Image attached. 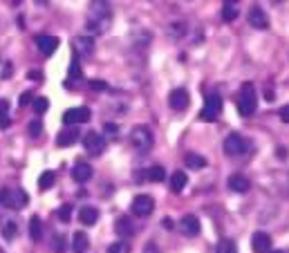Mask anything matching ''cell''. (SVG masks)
<instances>
[{
    "instance_id": "obj_41",
    "label": "cell",
    "mask_w": 289,
    "mask_h": 253,
    "mask_svg": "<svg viewBox=\"0 0 289 253\" xmlns=\"http://www.w3.org/2000/svg\"><path fill=\"white\" fill-rule=\"evenodd\" d=\"M141 253H162V251H159V246L155 244V242H148V244L143 246V251H141Z\"/></svg>"
},
{
    "instance_id": "obj_5",
    "label": "cell",
    "mask_w": 289,
    "mask_h": 253,
    "mask_svg": "<svg viewBox=\"0 0 289 253\" xmlns=\"http://www.w3.org/2000/svg\"><path fill=\"white\" fill-rule=\"evenodd\" d=\"M222 112V96L218 92H211V94H206V101H204V108H202V117L204 121H215V119L220 117Z\"/></svg>"
},
{
    "instance_id": "obj_10",
    "label": "cell",
    "mask_w": 289,
    "mask_h": 253,
    "mask_svg": "<svg viewBox=\"0 0 289 253\" xmlns=\"http://www.w3.org/2000/svg\"><path fill=\"white\" fill-rule=\"evenodd\" d=\"M72 47H74L76 59H83V56H90L94 52V40H92V36H76L72 40Z\"/></svg>"
},
{
    "instance_id": "obj_9",
    "label": "cell",
    "mask_w": 289,
    "mask_h": 253,
    "mask_svg": "<svg viewBox=\"0 0 289 253\" xmlns=\"http://www.w3.org/2000/svg\"><path fill=\"white\" fill-rule=\"evenodd\" d=\"M247 20H249V25L254 29H267V27H269V16L265 14V9H262L260 5H254V7L249 9V16H247Z\"/></svg>"
},
{
    "instance_id": "obj_29",
    "label": "cell",
    "mask_w": 289,
    "mask_h": 253,
    "mask_svg": "<svg viewBox=\"0 0 289 253\" xmlns=\"http://www.w3.org/2000/svg\"><path fill=\"white\" fill-rule=\"evenodd\" d=\"M238 14H240L238 5H224V7H222V18H224V23H233V20L238 18Z\"/></svg>"
},
{
    "instance_id": "obj_44",
    "label": "cell",
    "mask_w": 289,
    "mask_h": 253,
    "mask_svg": "<svg viewBox=\"0 0 289 253\" xmlns=\"http://www.w3.org/2000/svg\"><path fill=\"white\" fill-rule=\"evenodd\" d=\"M40 76H43L40 72H29V79L32 81H40Z\"/></svg>"
},
{
    "instance_id": "obj_2",
    "label": "cell",
    "mask_w": 289,
    "mask_h": 253,
    "mask_svg": "<svg viewBox=\"0 0 289 253\" xmlns=\"http://www.w3.org/2000/svg\"><path fill=\"white\" fill-rule=\"evenodd\" d=\"M153 132L148 126H135L130 132V143L137 153H148L153 148Z\"/></svg>"
},
{
    "instance_id": "obj_14",
    "label": "cell",
    "mask_w": 289,
    "mask_h": 253,
    "mask_svg": "<svg viewBox=\"0 0 289 253\" xmlns=\"http://www.w3.org/2000/svg\"><path fill=\"white\" fill-rule=\"evenodd\" d=\"M251 246H254L256 253H269L271 251V237L269 233H265V231H258L251 237Z\"/></svg>"
},
{
    "instance_id": "obj_8",
    "label": "cell",
    "mask_w": 289,
    "mask_h": 253,
    "mask_svg": "<svg viewBox=\"0 0 289 253\" xmlns=\"http://www.w3.org/2000/svg\"><path fill=\"white\" fill-rule=\"evenodd\" d=\"M90 20H110V0H90Z\"/></svg>"
},
{
    "instance_id": "obj_38",
    "label": "cell",
    "mask_w": 289,
    "mask_h": 253,
    "mask_svg": "<svg viewBox=\"0 0 289 253\" xmlns=\"http://www.w3.org/2000/svg\"><path fill=\"white\" fill-rule=\"evenodd\" d=\"M40 132H43V123L34 119V121L29 123V135H32V137H40Z\"/></svg>"
},
{
    "instance_id": "obj_26",
    "label": "cell",
    "mask_w": 289,
    "mask_h": 253,
    "mask_svg": "<svg viewBox=\"0 0 289 253\" xmlns=\"http://www.w3.org/2000/svg\"><path fill=\"white\" fill-rule=\"evenodd\" d=\"M29 237L34 242H38L43 237V222H40V218H36V215L29 220Z\"/></svg>"
},
{
    "instance_id": "obj_20",
    "label": "cell",
    "mask_w": 289,
    "mask_h": 253,
    "mask_svg": "<svg viewBox=\"0 0 289 253\" xmlns=\"http://www.w3.org/2000/svg\"><path fill=\"white\" fill-rule=\"evenodd\" d=\"M87 246H90V237H87L83 231H76V233L72 235V251L74 253H85Z\"/></svg>"
},
{
    "instance_id": "obj_43",
    "label": "cell",
    "mask_w": 289,
    "mask_h": 253,
    "mask_svg": "<svg viewBox=\"0 0 289 253\" xmlns=\"http://www.w3.org/2000/svg\"><path fill=\"white\" fill-rule=\"evenodd\" d=\"M265 99H267V101H273V99H276V94H273V92L269 90V87H267V90H265Z\"/></svg>"
},
{
    "instance_id": "obj_47",
    "label": "cell",
    "mask_w": 289,
    "mask_h": 253,
    "mask_svg": "<svg viewBox=\"0 0 289 253\" xmlns=\"http://www.w3.org/2000/svg\"><path fill=\"white\" fill-rule=\"evenodd\" d=\"M273 3H285V0H273Z\"/></svg>"
},
{
    "instance_id": "obj_35",
    "label": "cell",
    "mask_w": 289,
    "mask_h": 253,
    "mask_svg": "<svg viewBox=\"0 0 289 253\" xmlns=\"http://www.w3.org/2000/svg\"><path fill=\"white\" fill-rule=\"evenodd\" d=\"M52 251L54 253H63L65 251V237L63 235H54V240H52Z\"/></svg>"
},
{
    "instance_id": "obj_16",
    "label": "cell",
    "mask_w": 289,
    "mask_h": 253,
    "mask_svg": "<svg viewBox=\"0 0 289 253\" xmlns=\"http://www.w3.org/2000/svg\"><path fill=\"white\" fill-rule=\"evenodd\" d=\"M36 47L43 52L45 56H50V54H54V52H56V47H59V38H56V36L43 34V36H38V38H36Z\"/></svg>"
},
{
    "instance_id": "obj_17",
    "label": "cell",
    "mask_w": 289,
    "mask_h": 253,
    "mask_svg": "<svg viewBox=\"0 0 289 253\" xmlns=\"http://www.w3.org/2000/svg\"><path fill=\"white\" fill-rule=\"evenodd\" d=\"M92 175H94V170H92V166L85 162H79L74 168H72V177H74V182H79V184L90 182Z\"/></svg>"
},
{
    "instance_id": "obj_22",
    "label": "cell",
    "mask_w": 289,
    "mask_h": 253,
    "mask_svg": "<svg viewBox=\"0 0 289 253\" xmlns=\"http://www.w3.org/2000/svg\"><path fill=\"white\" fill-rule=\"evenodd\" d=\"M79 220H81V224H85V226L97 224V220H99V211H97L94 206H83V209L79 211Z\"/></svg>"
},
{
    "instance_id": "obj_42",
    "label": "cell",
    "mask_w": 289,
    "mask_h": 253,
    "mask_svg": "<svg viewBox=\"0 0 289 253\" xmlns=\"http://www.w3.org/2000/svg\"><path fill=\"white\" fill-rule=\"evenodd\" d=\"M280 121L282 123H289V106L280 108Z\"/></svg>"
},
{
    "instance_id": "obj_45",
    "label": "cell",
    "mask_w": 289,
    "mask_h": 253,
    "mask_svg": "<svg viewBox=\"0 0 289 253\" xmlns=\"http://www.w3.org/2000/svg\"><path fill=\"white\" fill-rule=\"evenodd\" d=\"M20 3H23V0H7V5H12V7H18Z\"/></svg>"
},
{
    "instance_id": "obj_27",
    "label": "cell",
    "mask_w": 289,
    "mask_h": 253,
    "mask_svg": "<svg viewBox=\"0 0 289 253\" xmlns=\"http://www.w3.org/2000/svg\"><path fill=\"white\" fill-rule=\"evenodd\" d=\"M146 177L151 179V182L159 184V182H164V179H166V170H164V166H151V168L146 170Z\"/></svg>"
},
{
    "instance_id": "obj_46",
    "label": "cell",
    "mask_w": 289,
    "mask_h": 253,
    "mask_svg": "<svg viewBox=\"0 0 289 253\" xmlns=\"http://www.w3.org/2000/svg\"><path fill=\"white\" fill-rule=\"evenodd\" d=\"M224 5H238V0H224Z\"/></svg>"
},
{
    "instance_id": "obj_13",
    "label": "cell",
    "mask_w": 289,
    "mask_h": 253,
    "mask_svg": "<svg viewBox=\"0 0 289 253\" xmlns=\"http://www.w3.org/2000/svg\"><path fill=\"white\" fill-rule=\"evenodd\" d=\"M179 231H182L184 235H188V237H195L200 233V220L195 218V215H184L182 220H179Z\"/></svg>"
},
{
    "instance_id": "obj_37",
    "label": "cell",
    "mask_w": 289,
    "mask_h": 253,
    "mask_svg": "<svg viewBox=\"0 0 289 253\" xmlns=\"http://www.w3.org/2000/svg\"><path fill=\"white\" fill-rule=\"evenodd\" d=\"M103 132H106V137L115 139L119 135V128H117V123H106V126H103Z\"/></svg>"
},
{
    "instance_id": "obj_48",
    "label": "cell",
    "mask_w": 289,
    "mask_h": 253,
    "mask_svg": "<svg viewBox=\"0 0 289 253\" xmlns=\"http://www.w3.org/2000/svg\"><path fill=\"white\" fill-rule=\"evenodd\" d=\"M269 253H282V251H269Z\"/></svg>"
},
{
    "instance_id": "obj_23",
    "label": "cell",
    "mask_w": 289,
    "mask_h": 253,
    "mask_svg": "<svg viewBox=\"0 0 289 253\" xmlns=\"http://www.w3.org/2000/svg\"><path fill=\"white\" fill-rule=\"evenodd\" d=\"M186 32H188V25L184 23V20H173V23H168L170 38H182V36H186Z\"/></svg>"
},
{
    "instance_id": "obj_18",
    "label": "cell",
    "mask_w": 289,
    "mask_h": 253,
    "mask_svg": "<svg viewBox=\"0 0 289 253\" xmlns=\"http://www.w3.org/2000/svg\"><path fill=\"white\" fill-rule=\"evenodd\" d=\"M229 188L233 190V193H247V190L251 188V182L245 177V175L235 173V175H231L229 177Z\"/></svg>"
},
{
    "instance_id": "obj_33",
    "label": "cell",
    "mask_w": 289,
    "mask_h": 253,
    "mask_svg": "<svg viewBox=\"0 0 289 253\" xmlns=\"http://www.w3.org/2000/svg\"><path fill=\"white\" fill-rule=\"evenodd\" d=\"M34 112L36 115H43V112H47V108H50V101L45 99V96H38V99H34Z\"/></svg>"
},
{
    "instance_id": "obj_6",
    "label": "cell",
    "mask_w": 289,
    "mask_h": 253,
    "mask_svg": "<svg viewBox=\"0 0 289 253\" xmlns=\"http://www.w3.org/2000/svg\"><path fill=\"white\" fill-rule=\"evenodd\" d=\"M132 213L137 215V218H148V215L155 211V199L151 195H137L135 199H132Z\"/></svg>"
},
{
    "instance_id": "obj_36",
    "label": "cell",
    "mask_w": 289,
    "mask_h": 253,
    "mask_svg": "<svg viewBox=\"0 0 289 253\" xmlns=\"http://www.w3.org/2000/svg\"><path fill=\"white\" fill-rule=\"evenodd\" d=\"M70 79L72 81H81V65H79V61H72L70 63Z\"/></svg>"
},
{
    "instance_id": "obj_19",
    "label": "cell",
    "mask_w": 289,
    "mask_h": 253,
    "mask_svg": "<svg viewBox=\"0 0 289 253\" xmlns=\"http://www.w3.org/2000/svg\"><path fill=\"white\" fill-rule=\"evenodd\" d=\"M186 184H188V177L184 170H175V173L170 175V190H173V193H182V190L186 188Z\"/></svg>"
},
{
    "instance_id": "obj_31",
    "label": "cell",
    "mask_w": 289,
    "mask_h": 253,
    "mask_svg": "<svg viewBox=\"0 0 289 253\" xmlns=\"http://www.w3.org/2000/svg\"><path fill=\"white\" fill-rule=\"evenodd\" d=\"M108 253H130V244L126 240H119V242H112L108 246Z\"/></svg>"
},
{
    "instance_id": "obj_15",
    "label": "cell",
    "mask_w": 289,
    "mask_h": 253,
    "mask_svg": "<svg viewBox=\"0 0 289 253\" xmlns=\"http://www.w3.org/2000/svg\"><path fill=\"white\" fill-rule=\"evenodd\" d=\"M76 139H79V130H76V126H68L65 130H61L59 135H56V146L68 148V146H72V143H76Z\"/></svg>"
},
{
    "instance_id": "obj_34",
    "label": "cell",
    "mask_w": 289,
    "mask_h": 253,
    "mask_svg": "<svg viewBox=\"0 0 289 253\" xmlns=\"http://www.w3.org/2000/svg\"><path fill=\"white\" fill-rule=\"evenodd\" d=\"M56 215H59L61 222H70L72 220V204H63L59 211H56Z\"/></svg>"
},
{
    "instance_id": "obj_25",
    "label": "cell",
    "mask_w": 289,
    "mask_h": 253,
    "mask_svg": "<svg viewBox=\"0 0 289 253\" xmlns=\"http://www.w3.org/2000/svg\"><path fill=\"white\" fill-rule=\"evenodd\" d=\"M0 231H3V237H5V240L12 242L14 237H16V233H18V222H16V220H5V222H3V229H0Z\"/></svg>"
},
{
    "instance_id": "obj_4",
    "label": "cell",
    "mask_w": 289,
    "mask_h": 253,
    "mask_svg": "<svg viewBox=\"0 0 289 253\" xmlns=\"http://www.w3.org/2000/svg\"><path fill=\"white\" fill-rule=\"evenodd\" d=\"M247 150H249V141H245V137L238 132H231L224 139V155H229V157H240Z\"/></svg>"
},
{
    "instance_id": "obj_7",
    "label": "cell",
    "mask_w": 289,
    "mask_h": 253,
    "mask_svg": "<svg viewBox=\"0 0 289 253\" xmlns=\"http://www.w3.org/2000/svg\"><path fill=\"white\" fill-rule=\"evenodd\" d=\"M90 117H92L90 108H72L63 115V123L65 126H79V123L90 121Z\"/></svg>"
},
{
    "instance_id": "obj_1",
    "label": "cell",
    "mask_w": 289,
    "mask_h": 253,
    "mask_svg": "<svg viewBox=\"0 0 289 253\" xmlns=\"http://www.w3.org/2000/svg\"><path fill=\"white\" fill-rule=\"evenodd\" d=\"M258 108V96H256V87L254 83H242L240 94H238V110L242 117H251Z\"/></svg>"
},
{
    "instance_id": "obj_24",
    "label": "cell",
    "mask_w": 289,
    "mask_h": 253,
    "mask_svg": "<svg viewBox=\"0 0 289 253\" xmlns=\"http://www.w3.org/2000/svg\"><path fill=\"white\" fill-rule=\"evenodd\" d=\"M184 164H186L188 168H193V170H202L206 166V159L198 153H188L186 157H184Z\"/></svg>"
},
{
    "instance_id": "obj_11",
    "label": "cell",
    "mask_w": 289,
    "mask_h": 253,
    "mask_svg": "<svg viewBox=\"0 0 289 253\" xmlns=\"http://www.w3.org/2000/svg\"><path fill=\"white\" fill-rule=\"evenodd\" d=\"M83 146L90 155H101L106 150V139H103L99 132H87L85 139H83Z\"/></svg>"
},
{
    "instance_id": "obj_30",
    "label": "cell",
    "mask_w": 289,
    "mask_h": 253,
    "mask_svg": "<svg viewBox=\"0 0 289 253\" xmlns=\"http://www.w3.org/2000/svg\"><path fill=\"white\" fill-rule=\"evenodd\" d=\"M215 253H238V249H235V242H233V240L224 237V240L218 242V246H215Z\"/></svg>"
},
{
    "instance_id": "obj_40",
    "label": "cell",
    "mask_w": 289,
    "mask_h": 253,
    "mask_svg": "<svg viewBox=\"0 0 289 253\" xmlns=\"http://www.w3.org/2000/svg\"><path fill=\"white\" fill-rule=\"evenodd\" d=\"M90 87L97 92H103V90H108V83H103V81H90Z\"/></svg>"
},
{
    "instance_id": "obj_28",
    "label": "cell",
    "mask_w": 289,
    "mask_h": 253,
    "mask_svg": "<svg viewBox=\"0 0 289 253\" xmlns=\"http://www.w3.org/2000/svg\"><path fill=\"white\" fill-rule=\"evenodd\" d=\"M54 182H56V175L52 173V170H45V173L38 177V188L40 190H50L52 186H54Z\"/></svg>"
},
{
    "instance_id": "obj_39",
    "label": "cell",
    "mask_w": 289,
    "mask_h": 253,
    "mask_svg": "<svg viewBox=\"0 0 289 253\" xmlns=\"http://www.w3.org/2000/svg\"><path fill=\"white\" fill-rule=\"evenodd\" d=\"M29 103H34V94L32 92H23V94H20V99H18V106H29Z\"/></svg>"
},
{
    "instance_id": "obj_32",
    "label": "cell",
    "mask_w": 289,
    "mask_h": 253,
    "mask_svg": "<svg viewBox=\"0 0 289 253\" xmlns=\"http://www.w3.org/2000/svg\"><path fill=\"white\" fill-rule=\"evenodd\" d=\"M7 126H9V103L0 101V128H7Z\"/></svg>"
},
{
    "instance_id": "obj_12",
    "label": "cell",
    "mask_w": 289,
    "mask_h": 253,
    "mask_svg": "<svg viewBox=\"0 0 289 253\" xmlns=\"http://www.w3.org/2000/svg\"><path fill=\"white\" fill-rule=\"evenodd\" d=\"M188 103H190V96L184 87H177V90H173L168 94V106L173 108V110H186Z\"/></svg>"
},
{
    "instance_id": "obj_21",
    "label": "cell",
    "mask_w": 289,
    "mask_h": 253,
    "mask_svg": "<svg viewBox=\"0 0 289 253\" xmlns=\"http://www.w3.org/2000/svg\"><path fill=\"white\" fill-rule=\"evenodd\" d=\"M115 231L121 237H130L132 233H135V224H132L130 218H126V215H123V218H119V220L115 222Z\"/></svg>"
},
{
    "instance_id": "obj_3",
    "label": "cell",
    "mask_w": 289,
    "mask_h": 253,
    "mask_svg": "<svg viewBox=\"0 0 289 253\" xmlns=\"http://www.w3.org/2000/svg\"><path fill=\"white\" fill-rule=\"evenodd\" d=\"M27 193L25 190H14V188H3L0 190V204L7 209H25L27 206Z\"/></svg>"
}]
</instances>
